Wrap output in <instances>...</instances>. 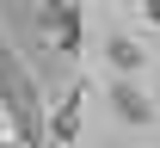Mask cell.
Here are the masks:
<instances>
[{"label": "cell", "mask_w": 160, "mask_h": 148, "mask_svg": "<svg viewBox=\"0 0 160 148\" xmlns=\"http://www.w3.org/2000/svg\"><path fill=\"white\" fill-rule=\"evenodd\" d=\"M74 117H80V86L56 105V117H49V136H56V142H68V136H74Z\"/></svg>", "instance_id": "3957f363"}, {"label": "cell", "mask_w": 160, "mask_h": 148, "mask_svg": "<svg viewBox=\"0 0 160 148\" xmlns=\"http://www.w3.org/2000/svg\"><path fill=\"white\" fill-rule=\"evenodd\" d=\"M154 111H160V93H154Z\"/></svg>", "instance_id": "5b68a950"}, {"label": "cell", "mask_w": 160, "mask_h": 148, "mask_svg": "<svg viewBox=\"0 0 160 148\" xmlns=\"http://www.w3.org/2000/svg\"><path fill=\"white\" fill-rule=\"evenodd\" d=\"M111 111H117L123 124H136V130H142V124H154V99H148V93H136L123 74L111 80Z\"/></svg>", "instance_id": "6da1fadb"}, {"label": "cell", "mask_w": 160, "mask_h": 148, "mask_svg": "<svg viewBox=\"0 0 160 148\" xmlns=\"http://www.w3.org/2000/svg\"><path fill=\"white\" fill-rule=\"evenodd\" d=\"M105 62H111L123 80H129V74H136L148 56H142V43H136V37H105Z\"/></svg>", "instance_id": "7a4b0ae2"}, {"label": "cell", "mask_w": 160, "mask_h": 148, "mask_svg": "<svg viewBox=\"0 0 160 148\" xmlns=\"http://www.w3.org/2000/svg\"><path fill=\"white\" fill-rule=\"evenodd\" d=\"M142 13H148V25L160 31V0H142Z\"/></svg>", "instance_id": "277c9868"}]
</instances>
